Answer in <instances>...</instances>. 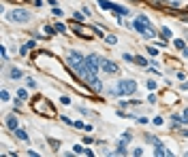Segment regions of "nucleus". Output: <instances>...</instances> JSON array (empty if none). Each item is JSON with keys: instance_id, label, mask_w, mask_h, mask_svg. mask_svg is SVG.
<instances>
[{"instance_id": "nucleus-1", "label": "nucleus", "mask_w": 188, "mask_h": 157, "mask_svg": "<svg viewBox=\"0 0 188 157\" xmlns=\"http://www.w3.org/2000/svg\"><path fill=\"white\" fill-rule=\"evenodd\" d=\"M66 66L75 72V75L81 79L88 87H90L92 91H101V81L96 79V72L88 68V64H86V58L81 53H77V51H71L66 55Z\"/></svg>"}, {"instance_id": "nucleus-2", "label": "nucleus", "mask_w": 188, "mask_h": 157, "mask_svg": "<svg viewBox=\"0 0 188 157\" xmlns=\"http://www.w3.org/2000/svg\"><path fill=\"white\" fill-rule=\"evenodd\" d=\"M32 110L37 115H41V117H56L58 113H56V108L51 106V102L45 98V96H37L32 100Z\"/></svg>"}, {"instance_id": "nucleus-3", "label": "nucleus", "mask_w": 188, "mask_h": 157, "mask_svg": "<svg viewBox=\"0 0 188 157\" xmlns=\"http://www.w3.org/2000/svg\"><path fill=\"white\" fill-rule=\"evenodd\" d=\"M137 91V83L133 79H124V81H118V85L113 87V94L118 96H130Z\"/></svg>"}, {"instance_id": "nucleus-4", "label": "nucleus", "mask_w": 188, "mask_h": 157, "mask_svg": "<svg viewBox=\"0 0 188 157\" xmlns=\"http://www.w3.org/2000/svg\"><path fill=\"white\" fill-rule=\"evenodd\" d=\"M9 19L15 21V23H28L30 21V13L26 11V9H13V11L9 13Z\"/></svg>"}, {"instance_id": "nucleus-5", "label": "nucleus", "mask_w": 188, "mask_h": 157, "mask_svg": "<svg viewBox=\"0 0 188 157\" xmlns=\"http://www.w3.org/2000/svg\"><path fill=\"white\" fill-rule=\"evenodd\" d=\"M71 28H73V30H75V34L79 36V38L92 40L94 36H96V32H92L90 28H84V26H79V21H73V23H71Z\"/></svg>"}, {"instance_id": "nucleus-6", "label": "nucleus", "mask_w": 188, "mask_h": 157, "mask_svg": "<svg viewBox=\"0 0 188 157\" xmlns=\"http://www.w3.org/2000/svg\"><path fill=\"white\" fill-rule=\"evenodd\" d=\"M150 26H152V23H150V19H148V17H146V15H139V17H137V19H135V21H133V28H135V30H137L139 34H146Z\"/></svg>"}, {"instance_id": "nucleus-7", "label": "nucleus", "mask_w": 188, "mask_h": 157, "mask_svg": "<svg viewBox=\"0 0 188 157\" xmlns=\"http://www.w3.org/2000/svg\"><path fill=\"white\" fill-rule=\"evenodd\" d=\"M101 68H103L105 72H109V75H118V64H113L111 60L101 58Z\"/></svg>"}, {"instance_id": "nucleus-8", "label": "nucleus", "mask_w": 188, "mask_h": 157, "mask_svg": "<svg viewBox=\"0 0 188 157\" xmlns=\"http://www.w3.org/2000/svg\"><path fill=\"white\" fill-rule=\"evenodd\" d=\"M160 98H163V104H167V106L169 104H171V106L177 104V96L173 94V91H169V89H165L163 94H160Z\"/></svg>"}, {"instance_id": "nucleus-9", "label": "nucleus", "mask_w": 188, "mask_h": 157, "mask_svg": "<svg viewBox=\"0 0 188 157\" xmlns=\"http://www.w3.org/2000/svg\"><path fill=\"white\" fill-rule=\"evenodd\" d=\"M86 64H88V68H90V70H98V68H101V58H98V55H88V58H86Z\"/></svg>"}, {"instance_id": "nucleus-10", "label": "nucleus", "mask_w": 188, "mask_h": 157, "mask_svg": "<svg viewBox=\"0 0 188 157\" xmlns=\"http://www.w3.org/2000/svg\"><path fill=\"white\" fill-rule=\"evenodd\" d=\"M154 155H158V157H171V151H169V149H165V146L163 144H156V149H154Z\"/></svg>"}, {"instance_id": "nucleus-11", "label": "nucleus", "mask_w": 188, "mask_h": 157, "mask_svg": "<svg viewBox=\"0 0 188 157\" xmlns=\"http://www.w3.org/2000/svg\"><path fill=\"white\" fill-rule=\"evenodd\" d=\"M113 13H115V15H120V17H126L130 11H128L126 6H122V4H113Z\"/></svg>"}, {"instance_id": "nucleus-12", "label": "nucleus", "mask_w": 188, "mask_h": 157, "mask_svg": "<svg viewBox=\"0 0 188 157\" xmlns=\"http://www.w3.org/2000/svg\"><path fill=\"white\" fill-rule=\"evenodd\" d=\"M6 127H9L11 132L17 130V117H15V115H9V117H6Z\"/></svg>"}, {"instance_id": "nucleus-13", "label": "nucleus", "mask_w": 188, "mask_h": 157, "mask_svg": "<svg viewBox=\"0 0 188 157\" xmlns=\"http://www.w3.org/2000/svg\"><path fill=\"white\" fill-rule=\"evenodd\" d=\"M98 6L103 11H113V2H109V0H98Z\"/></svg>"}, {"instance_id": "nucleus-14", "label": "nucleus", "mask_w": 188, "mask_h": 157, "mask_svg": "<svg viewBox=\"0 0 188 157\" xmlns=\"http://www.w3.org/2000/svg\"><path fill=\"white\" fill-rule=\"evenodd\" d=\"M32 47H37V43H34V40H28V43H26L24 45V47H22V55H26V53H28Z\"/></svg>"}, {"instance_id": "nucleus-15", "label": "nucleus", "mask_w": 188, "mask_h": 157, "mask_svg": "<svg viewBox=\"0 0 188 157\" xmlns=\"http://www.w3.org/2000/svg\"><path fill=\"white\" fill-rule=\"evenodd\" d=\"M13 134L19 138V140H28V134H26V130H19V127H17V130H13Z\"/></svg>"}, {"instance_id": "nucleus-16", "label": "nucleus", "mask_w": 188, "mask_h": 157, "mask_svg": "<svg viewBox=\"0 0 188 157\" xmlns=\"http://www.w3.org/2000/svg\"><path fill=\"white\" fill-rule=\"evenodd\" d=\"M53 32H58L56 28H51V26H43V36H51Z\"/></svg>"}, {"instance_id": "nucleus-17", "label": "nucleus", "mask_w": 188, "mask_h": 157, "mask_svg": "<svg viewBox=\"0 0 188 157\" xmlns=\"http://www.w3.org/2000/svg\"><path fill=\"white\" fill-rule=\"evenodd\" d=\"M135 64H137V66H143V68H146V66H148V60L141 58V55H135Z\"/></svg>"}, {"instance_id": "nucleus-18", "label": "nucleus", "mask_w": 188, "mask_h": 157, "mask_svg": "<svg viewBox=\"0 0 188 157\" xmlns=\"http://www.w3.org/2000/svg\"><path fill=\"white\" fill-rule=\"evenodd\" d=\"M9 77H11V79H22V70H17V68H11V72H9Z\"/></svg>"}, {"instance_id": "nucleus-19", "label": "nucleus", "mask_w": 188, "mask_h": 157, "mask_svg": "<svg viewBox=\"0 0 188 157\" xmlns=\"http://www.w3.org/2000/svg\"><path fill=\"white\" fill-rule=\"evenodd\" d=\"M126 142H130V134H128V132L122 136V140H120V146H126Z\"/></svg>"}, {"instance_id": "nucleus-20", "label": "nucleus", "mask_w": 188, "mask_h": 157, "mask_svg": "<svg viewBox=\"0 0 188 157\" xmlns=\"http://www.w3.org/2000/svg\"><path fill=\"white\" fill-rule=\"evenodd\" d=\"M160 34H163V38H171V30H169V28H163V30H160Z\"/></svg>"}, {"instance_id": "nucleus-21", "label": "nucleus", "mask_w": 188, "mask_h": 157, "mask_svg": "<svg viewBox=\"0 0 188 157\" xmlns=\"http://www.w3.org/2000/svg\"><path fill=\"white\" fill-rule=\"evenodd\" d=\"M173 45H175V49H180V51H184V49H186V45H184V40H180V38H177V40H175Z\"/></svg>"}, {"instance_id": "nucleus-22", "label": "nucleus", "mask_w": 188, "mask_h": 157, "mask_svg": "<svg viewBox=\"0 0 188 157\" xmlns=\"http://www.w3.org/2000/svg\"><path fill=\"white\" fill-rule=\"evenodd\" d=\"M17 98H19V100H26V98H28V91H26V89H19V91H17Z\"/></svg>"}, {"instance_id": "nucleus-23", "label": "nucleus", "mask_w": 188, "mask_h": 157, "mask_svg": "<svg viewBox=\"0 0 188 157\" xmlns=\"http://www.w3.org/2000/svg\"><path fill=\"white\" fill-rule=\"evenodd\" d=\"M0 100H2V102H6V100H11V98H9V91H6V89H2V91H0Z\"/></svg>"}, {"instance_id": "nucleus-24", "label": "nucleus", "mask_w": 188, "mask_h": 157, "mask_svg": "<svg viewBox=\"0 0 188 157\" xmlns=\"http://www.w3.org/2000/svg\"><path fill=\"white\" fill-rule=\"evenodd\" d=\"M105 38H107V43H109V45H115V43H118V38H115L113 34H109V36H105Z\"/></svg>"}, {"instance_id": "nucleus-25", "label": "nucleus", "mask_w": 188, "mask_h": 157, "mask_svg": "<svg viewBox=\"0 0 188 157\" xmlns=\"http://www.w3.org/2000/svg\"><path fill=\"white\" fill-rule=\"evenodd\" d=\"M146 85H148V89H150V91H154V89H156V81H152V79H150Z\"/></svg>"}, {"instance_id": "nucleus-26", "label": "nucleus", "mask_w": 188, "mask_h": 157, "mask_svg": "<svg viewBox=\"0 0 188 157\" xmlns=\"http://www.w3.org/2000/svg\"><path fill=\"white\" fill-rule=\"evenodd\" d=\"M56 30L62 32V34H66V26H62V23H56Z\"/></svg>"}, {"instance_id": "nucleus-27", "label": "nucleus", "mask_w": 188, "mask_h": 157, "mask_svg": "<svg viewBox=\"0 0 188 157\" xmlns=\"http://www.w3.org/2000/svg\"><path fill=\"white\" fill-rule=\"evenodd\" d=\"M148 53L154 58V55H158V49H156V47H148Z\"/></svg>"}, {"instance_id": "nucleus-28", "label": "nucleus", "mask_w": 188, "mask_h": 157, "mask_svg": "<svg viewBox=\"0 0 188 157\" xmlns=\"http://www.w3.org/2000/svg\"><path fill=\"white\" fill-rule=\"evenodd\" d=\"M26 83H28V87H37V81H34L32 77H30V79H26Z\"/></svg>"}, {"instance_id": "nucleus-29", "label": "nucleus", "mask_w": 188, "mask_h": 157, "mask_svg": "<svg viewBox=\"0 0 188 157\" xmlns=\"http://www.w3.org/2000/svg\"><path fill=\"white\" fill-rule=\"evenodd\" d=\"M73 151L79 155V153H84V146H81V144H75V146H73Z\"/></svg>"}, {"instance_id": "nucleus-30", "label": "nucleus", "mask_w": 188, "mask_h": 157, "mask_svg": "<svg viewBox=\"0 0 188 157\" xmlns=\"http://www.w3.org/2000/svg\"><path fill=\"white\" fill-rule=\"evenodd\" d=\"M60 102H62V104H71V98H68V96H62Z\"/></svg>"}, {"instance_id": "nucleus-31", "label": "nucleus", "mask_w": 188, "mask_h": 157, "mask_svg": "<svg viewBox=\"0 0 188 157\" xmlns=\"http://www.w3.org/2000/svg\"><path fill=\"white\" fill-rule=\"evenodd\" d=\"M124 60H126V62H135V58H133L130 53H124Z\"/></svg>"}, {"instance_id": "nucleus-32", "label": "nucleus", "mask_w": 188, "mask_h": 157, "mask_svg": "<svg viewBox=\"0 0 188 157\" xmlns=\"http://www.w3.org/2000/svg\"><path fill=\"white\" fill-rule=\"evenodd\" d=\"M84 15H86V13H75V21H81Z\"/></svg>"}, {"instance_id": "nucleus-33", "label": "nucleus", "mask_w": 188, "mask_h": 157, "mask_svg": "<svg viewBox=\"0 0 188 157\" xmlns=\"http://www.w3.org/2000/svg\"><path fill=\"white\" fill-rule=\"evenodd\" d=\"M60 119H62V123H66V125H71V123H73V121H71V119H68L66 115H64V117H60Z\"/></svg>"}, {"instance_id": "nucleus-34", "label": "nucleus", "mask_w": 188, "mask_h": 157, "mask_svg": "<svg viewBox=\"0 0 188 157\" xmlns=\"http://www.w3.org/2000/svg\"><path fill=\"white\" fill-rule=\"evenodd\" d=\"M51 13H53V15H56V17H60V15H62V11H60V9H58V6H53V11H51Z\"/></svg>"}, {"instance_id": "nucleus-35", "label": "nucleus", "mask_w": 188, "mask_h": 157, "mask_svg": "<svg viewBox=\"0 0 188 157\" xmlns=\"http://www.w3.org/2000/svg\"><path fill=\"white\" fill-rule=\"evenodd\" d=\"M73 125H75V127H79V130H81V127H84V130H86V125H84V123H81V121H75V123H73Z\"/></svg>"}, {"instance_id": "nucleus-36", "label": "nucleus", "mask_w": 188, "mask_h": 157, "mask_svg": "<svg viewBox=\"0 0 188 157\" xmlns=\"http://www.w3.org/2000/svg\"><path fill=\"white\" fill-rule=\"evenodd\" d=\"M184 117H188V108H186V110H184Z\"/></svg>"}, {"instance_id": "nucleus-37", "label": "nucleus", "mask_w": 188, "mask_h": 157, "mask_svg": "<svg viewBox=\"0 0 188 157\" xmlns=\"http://www.w3.org/2000/svg\"><path fill=\"white\" fill-rule=\"evenodd\" d=\"M186 155H188V151H186Z\"/></svg>"}]
</instances>
